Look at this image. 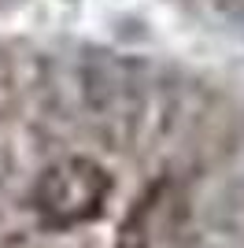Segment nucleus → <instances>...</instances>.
I'll use <instances>...</instances> for the list:
<instances>
[{
	"instance_id": "obj_1",
	"label": "nucleus",
	"mask_w": 244,
	"mask_h": 248,
	"mask_svg": "<svg viewBox=\"0 0 244 248\" xmlns=\"http://www.w3.org/2000/svg\"><path fill=\"white\" fill-rule=\"evenodd\" d=\"M107 193V178L85 159H71V163L56 167L37 189V204L48 222L56 226H71L81 218H92L100 211V200Z\"/></svg>"
}]
</instances>
